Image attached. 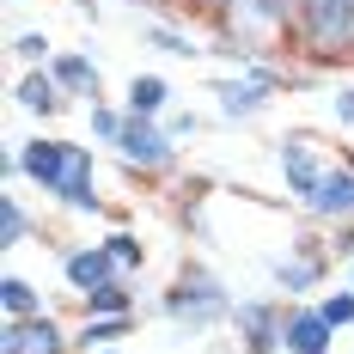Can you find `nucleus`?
<instances>
[{
  "label": "nucleus",
  "mask_w": 354,
  "mask_h": 354,
  "mask_svg": "<svg viewBox=\"0 0 354 354\" xmlns=\"http://www.w3.org/2000/svg\"><path fill=\"white\" fill-rule=\"evenodd\" d=\"M153 312L171 324L183 342H202V336H214V330H232L239 293H232V281L214 269L208 257H177L171 281L153 293Z\"/></svg>",
  "instance_id": "nucleus-1"
},
{
  "label": "nucleus",
  "mask_w": 354,
  "mask_h": 354,
  "mask_svg": "<svg viewBox=\"0 0 354 354\" xmlns=\"http://www.w3.org/2000/svg\"><path fill=\"white\" fill-rule=\"evenodd\" d=\"M287 55L312 73L354 68V0H293Z\"/></svg>",
  "instance_id": "nucleus-2"
},
{
  "label": "nucleus",
  "mask_w": 354,
  "mask_h": 354,
  "mask_svg": "<svg viewBox=\"0 0 354 354\" xmlns=\"http://www.w3.org/2000/svg\"><path fill=\"white\" fill-rule=\"evenodd\" d=\"M330 269H336L330 232L312 226V220H299L281 239V250H263V275H269V287L281 299H318L324 281H330Z\"/></svg>",
  "instance_id": "nucleus-3"
},
{
  "label": "nucleus",
  "mask_w": 354,
  "mask_h": 354,
  "mask_svg": "<svg viewBox=\"0 0 354 354\" xmlns=\"http://www.w3.org/2000/svg\"><path fill=\"white\" fill-rule=\"evenodd\" d=\"M110 159L135 177V183H165V177H177V165H183V147L171 141L165 122H153V116H129L122 135H116V147H110Z\"/></svg>",
  "instance_id": "nucleus-4"
},
{
  "label": "nucleus",
  "mask_w": 354,
  "mask_h": 354,
  "mask_svg": "<svg viewBox=\"0 0 354 354\" xmlns=\"http://www.w3.org/2000/svg\"><path fill=\"white\" fill-rule=\"evenodd\" d=\"M269 159H275V177H281L287 202L299 208V202L324 183V171H330L342 153L324 141L318 129H281V135H275V147H269Z\"/></svg>",
  "instance_id": "nucleus-5"
},
{
  "label": "nucleus",
  "mask_w": 354,
  "mask_h": 354,
  "mask_svg": "<svg viewBox=\"0 0 354 354\" xmlns=\"http://www.w3.org/2000/svg\"><path fill=\"white\" fill-rule=\"evenodd\" d=\"M208 98H214V116L226 122V129H250V122H263L269 110H275V86H263L257 73H232V68H220L208 73Z\"/></svg>",
  "instance_id": "nucleus-6"
},
{
  "label": "nucleus",
  "mask_w": 354,
  "mask_h": 354,
  "mask_svg": "<svg viewBox=\"0 0 354 354\" xmlns=\"http://www.w3.org/2000/svg\"><path fill=\"white\" fill-rule=\"evenodd\" d=\"M281 324H287V299L269 293H245L232 312V348L239 354H281Z\"/></svg>",
  "instance_id": "nucleus-7"
},
{
  "label": "nucleus",
  "mask_w": 354,
  "mask_h": 354,
  "mask_svg": "<svg viewBox=\"0 0 354 354\" xmlns=\"http://www.w3.org/2000/svg\"><path fill=\"white\" fill-rule=\"evenodd\" d=\"M299 220H312V226H324V232H336V226H354V153H342L330 171H324V183L299 202Z\"/></svg>",
  "instance_id": "nucleus-8"
},
{
  "label": "nucleus",
  "mask_w": 354,
  "mask_h": 354,
  "mask_svg": "<svg viewBox=\"0 0 354 354\" xmlns=\"http://www.w3.org/2000/svg\"><path fill=\"white\" fill-rule=\"evenodd\" d=\"M73 153H80V141L55 135V129H37L31 141H19L25 183H31V189H43V196H55V189H62V177L73 171Z\"/></svg>",
  "instance_id": "nucleus-9"
},
{
  "label": "nucleus",
  "mask_w": 354,
  "mask_h": 354,
  "mask_svg": "<svg viewBox=\"0 0 354 354\" xmlns=\"http://www.w3.org/2000/svg\"><path fill=\"white\" fill-rule=\"evenodd\" d=\"M0 354H80L73 330L62 312H37V318H0Z\"/></svg>",
  "instance_id": "nucleus-10"
},
{
  "label": "nucleus",
  "mask_w": 354,
  "mask_h": 354,
  "mask_svg": "<svg viewBox=\"0 0 354 354\" xmlns=\"http://www.w3.org/2000/svg\"><path fill=\"white\" fill-rule=\"evenodd\" d=\"M55 263H62L68 293H92V287H104V281L122 275L116 257L104 250V239H62V245H55Z\"/></svg>",
  "instance_id": "nucleus-11"
},
{
  "label": "nucleus",
  "mask_w": 354,
  "mask_h": 354,
  "mask_svg": "<svg viewBox=\"0 0 354 354\" xmlns=\"http://www.w3.org/2000/svg\"><path fill=\"white\" fill-rule=\"evenodd\" d=\"M12 110L31 116L37 129H49L55 116H68V110H73V98L62 92V80H55L49 68H19V73H12Z\"/></svg>",
  "instance_id": "nucleus-12"
},
{
  "label": "nucleus",
  "mask_w": 354,
  "mask_h": 354,
  "mask_svg": "<svg viewBox=\"0 0 354 354\" xmlns=\"http://www.w3.org/2000/svg\"><path fill=\"white\" fill-rule=\"evenodd\" d=\"M49 202H55L62 214H73V220H98V214L110 208L104 189H98V153H92L86 141H80V153H73V171L62 177V189H55Z\"/></svg>",
  "instance_id": "nucleus-13"
},
{
  "label": "nucleus",
  "mask_w": 354,
  "mask_h": 354,
  "mask_svg": "<svg viewBox=\"0 0 354 354\" xmlns=\"http://www.w3.org/2000/svg\"><path fill=\"white\" fill-rule=\"evenodd\" d=\"M336 324L318 312V299H287V324H281V354H336Z\"/></svg>",
  "instance_id": "nucleus-14"
},
{
  "label": "nucleus",
  "mask_w": 354,
  "mask_h": 354,
  "mask_svg": "<svg viewBox=\"0 0 354 354\" xmlns=\"http://www.w3.org/2000/svg\"><path fill=\"white\" fill-rule=\"evenodd\" d=\"M49 73L62 80V92H68L73 104H98V98H110L104 73H98V62H92V49H55Z\"/></svg>",
  "instance_id": "nucleus-15"
},
{
  "label": "nucleus",
  "mask_w": 354,
  "mask_h": 354,
  "mask_svg": "<svg viewBox=\"0 0 354 354\" xmlns=\"http://www.w3.org/2000/svg\"><path fill=\"white\" fill-rule=\"evenodd\" d=\"M73 312H80V318H129V312H141L135 275H116V281L92 287V293H73Z\"/></svg>",
  "instance_id": "nucleus-16"
},
{
  "label": "nucleus",
  "mask_w": 354,
  "mask_h": 354,
  "mask_svg": "<svg viewBox=\"0 0 354 354\" xmlns=\"http://www.w3.org/2000/svg\"><path fill=\"white\" fill-rule=\"evenodd\" d=\"M141 49H159L171 62H202L208 43H196V31L183 19H141Z\"/></svg>",
  "instance_id": "nucleus-17"
},
{
  "label": "nucleus",
  "mask_w": 354,
  "mask_h": 354,
  "mask_svg": "<svg viewBox=\"0 0 354 354\" xmlns=\"http://www.w3.org/2000/svg\"><path fill=\"white\" fill-rule=\"evenodd\" d=\"M122 104H129V116H153V122H165V116L177 110V92H171L165 73H129Z\"/></svg>",
  "instance_id": "nucleus-18"
},
{
  "label": "nucleus",
  "mask_w": 354,
  "mask_h": 354,
  "mask_svg": "<svg viewBox=\"0 0 354 354\" xmlns=\"http://www.w3.org/2000/svg\"><path fill=\"white\" fill-rule=\"evenodd\" d=\"M25 245H43V220L19 189H0V250H25Z\"/></svg>",
  "instance_id": "nucleus-19"
},
{
  "label": "nucleus",
  "mask_w": 354,
  "mask_h": 354,
  "mask_svg": "<svg viewBox=\"0 0 354 354\" xmlns=\"http://www.w3.org/2000/svg\"><path fill=\"white\" fill-rule=\"evenodd\" d=\"M135 330H141V312H129V318H80V324H73V348H80V354H92V348H122Z\"/></svg>",
  "instance_id": "nucleus-20"
},
{
  "label": "nucleus",
  "mask_w": 354,
  "mask_h": 354,
  "mask_svg": "<svg viewBox=\"0 0 354 354\" xmlns=\"http://www.w3.org/2000/svg\"><path fill=\"white\" fill-rule=\"evenodd\" d=\"M0 312H6V318H37V312H49V299H43V287H37L31 275L6 269V275H0Z\"/></svg>",
  "instance_id": "nucleus-21"
},
{
  "label": "nucleus",
  "mask_w": 354,
  "mask_h": 354,
  "mask_svg": "<svg viewBox=\"0 0 354 354\" xmlns=\"http://www.w3.org/2000/svg\"><path fill=\"white\" fill-rule=\"evenodd\" d=\"M98 239H104V250L116 257V269L141 281V269H147V239L141 232H135V226H110V232H98Z\"/></svg>",
  "instance_id": "nucleus-22"
},
{
  "label": "nucleus",
  "mask_w": 354,
  "mask_h": 354,
  "mask_svg": "<svg viewBox=\"0 0 354 354\" xmlns=\"http://www.w3.org/2000/svg\"><path fill=\"white\" fill-rule=\"evenodd\" d=\"M122 122H129V104H122V98H98V104H86V129H92V147H116Z\"/></svg>",
  "instance_id": "nucleus-23"
},
{
  "label": "nucleus",
  "mask_w": 354,
  "mask_h": 354,
  "mask_svg": "<svg viewBox=\"0 0 354 354\" xmlns=\"http://www.w3.org/2000/svg\"><path fill=\"white\" fill-rule=\"evenodd\" d=\"M6 62H12V68H49V62H55L49 31H19L12 43H6Z\"/></svg>",
  "instance_id": "nucleus-24"
},
{
  "label": "nucleus",
  "mask_w": 354,
  "mask_h": 354,
  "mask_svg": "<svg viewBox=\"0 0 354 354\" xmlns=\"http://www.w3.org/2000/svg\"><path fill=\"white\" fill-rule=\"evenodd\" d=\"M318 312L336 324V330H354V287L342 281L336 293H318Z\"/></svg>",
  "instance_id": "nucleus-25"
},
{
  "label": "nucleus",
  "mask_w": 354,
  "mask_h": 354,
  "mask_svg": "<svg viewBox=\"0 0 354 354\" xmlns=\"http://www.w3.org/2000/svg\"><path fill=\"white\" fill-rule=\"evenodd\" d=\"M165 129H171V141H177V147H189L202 129H208V116H202V110H189V104H177L171 116H165Z\"/></svg>",
  "instance_id": "nucleus-26"
},
{
  "label": "nucleus",
  "mask_w": 354,
  "mask_h": 354,
  "mask_svg": "<svg viewBox=\"0 0 354 354\" xmlns=\"http://www.w3.org/2000/svg\"><path fill=\"white\" fill-rule=\"evenodd\" d=\"M324 104H330V116H336V129H354V80H336Z\"/></svg>",
  "instance_id": "nucleus-27"
},
{
  "label": "nucleus",
  "mask_w": 354,
  "mask_h": 354,
  "mask_svg": "<svg viewBox=\"0 0 354 354\" xmlns=\"http://www.w3.org/2000/svg\"><path fill=\"white\" fill-rule=\"evenodd\" d=\"M330 250H336V263H354V226H336L330 232Z\"/></svg>",
  "instance_id": "nucleus-28"
},
{
  "label": "nucleus",
  "mask_w": 354,
  "mask_h": 354,
  "mask_svg": "<svg viewBox=\"0 0 354 354\" xmlns=\"http://www.w3.org/2000/svg\"><path fill=\"white\" fill-rule=\"evenodd\" d=\"M189 12H196V19H214V12H220V0H189Z\"/></svg>",
  "instance_id": "nucleus-29"
},
{
  "label": "nucleus",
  "mask_w": 354,
  "mask_h": 354,
  "mask_svg": "<svg viewBox=\"0 0 354 354\" xmlns=\"http://www.w3.org/2000/svg\"><path fill=\"white\" fill-rule=\"evenodd\" d=\"M92 354H129V348H92Z\"/></svg>",
  "instance_id": "nucleus-30"
},
{
  "label": "nucleus",
  "mask_w": 354,
  "mask_h": 354,
  "mask_svg": "<svg viewBox=\"0 0 354 354\" xmlns=\"http://www.w3.org/2000/svg\"><path fill=\"white\" fill-rule=\"evenodd\" d=\"M348 287H354V263H348Z\"/></svg>",
  "instance_id": "nucleus-31"
},
{
  "label": "nucleus",
  "mask_w": 354,
  "mask_h": 354,
  "mask_svg": "<svg viewBox=\"0 0 354 354\" xmlns=\"http://www.w3.org/2000/svg\"><path fill=\"white\" fill-rule=\"evenodd\" d=\"M171 6H189V0H171Z\"/></svg>",
  "instance_id": "nucleus-32"
}]
</instances>
